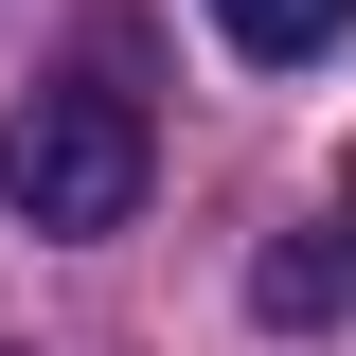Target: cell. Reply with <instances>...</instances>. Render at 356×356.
Returning <instances> with one entry per match:
<instances>
[{
  "instance_id": "7a4b0ae2",
  "label": "cell",
  "mask_w": 356,
  "mask_h": 356,
  "mask_svg": "<svg viewBox=\"0 0 356 356\" xmlns=\"http://www.w3.org/2000/svg\"><path fill=\"white\" fill-rule=\"evenodd\" d=\"M214 36L250 54V72H321V54L356 36V0H214Z\"/></svg>"
},
{
  "instance_id": "277c9868",
  "label": "cell",
  "mask_w": 356,
  "mask_h": 356,
  "mask_svg": "<svg viewBox=\"0 0 356 356\" xmlns=\"http://www.w3.org/2000/svg\"><path fill=\"white\" fill-rule=\"evenodd\" d=\"M339 232H356V178H339Z\"/></svg>"
},
{
  "instance_id": "6da1fadb",
  "label": "cell",
  "mask_w": 356,
  "mask_h": 356,
  "mask_svg": "<svg viewBox=\"0 0 356 356\" xmlns=\"http://www.w3.org/2000/svg\"><path fill=\"white\" fill-rule=\"evenodd\" d=\"M0 178H18L36 232H125L143 214V107L125 89H36L18 143H0Z\"/></svg>"
},
{
  "instance_id": "3957f363",
  "label": "cell",
  "mask_w": 356,
  "mask_h": 356,
  "mask_svg": "<svg viewBox=\"0 0 356 356\" xmlns=\"http://www.w3.org/2000/svg\"><path fill=\"white\" fill-rule=\"evenodd\" d=\"M339 285H356V267H339V250H303V232H285V250L250 267V303L285 321V339H303V321H339Z\"/></svg>"
}]
</instances>
